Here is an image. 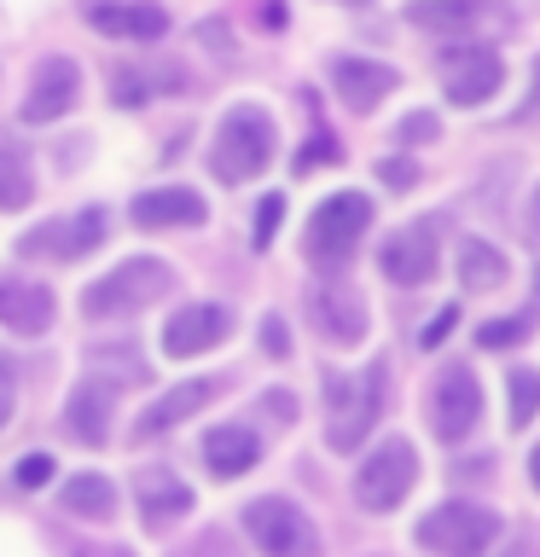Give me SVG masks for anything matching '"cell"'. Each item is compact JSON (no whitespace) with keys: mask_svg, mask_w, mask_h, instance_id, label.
Segmentation results:
<instances>
[{"mask_svg":"<svg viewBox=\"0 0 540 557\" xmlns=\"http://www.w3.org/2000/svg\"><path fill=\"white\" fill-rule=\"evenodd\" d=\"M12 412H17V377H12V366L0 360V430L12 424Z\"/></svg>","mask_w":540,"mask_h":557,"instance_id":"obj_36","label":"cell"},{"mask_svg":"<svg viewBox=\"0 0 540 557\" xmlns=\"http://www.w3.org/2000/svg\"><path fill=\"white\" fill-rule=\"evenodd\" d=\"M35 198V169H29V151L24 146H0V209H29Z\"/></svg>","mask_w":540,"mask_h":557,"instance_id":"obj_25","label":"cell"},{"mask_svg":"<svg viewBox=\"0 0 540 557\" xmlns=\"http://www.w3.org/2000/svg\"><path fill=\"white\" fill-rule=\"evenodd\" d=\"M442 82L453 104H488L505 82V64L494 47H447L442 52Z\"/></svg>","mask_w":540,"mask_h":557,"instance_id":"obj_9","label":"cell"},{"mask_svg":"<svg viewBox=\"0 0 540 557\" xmlns=\"http://www.w3.org/2000/svg\"><path fill=\"white\" fill-rule=\"evenodd\" d=\"M523 337H529V320H494V325L477 331L482 348H512V343H523Z\"/></svg>","mask_w":540,"mask_h":557,"instance_id":"obj_30","label":"cell"},{"mask_svg":"<svg viewBox=\"0 0 540 557\" xmlns=\"http://www.w3.org/2000/svg\"><path fill=\"white\" fill-rule=\"evenodd\" d=\"M366 226H372V198H366V191H338V198H326L308 221V261L343 268V261L355 256Z\"/></svg>","mask_w":540,"mask_h":557,"instance_id":"obj_5","label":"cell"},{"mask_svg":"<svg viewBox=\"0 0 540 557\" xmlns=\"http://www.w3.org/2000/svg\"><path fill=\"white\" fill-rule=\"evenodd\" d=\"M459 278L470 290H494L505 278V256L494 250V244H482V238H465L459 244Z\"/></svg>","mask_w":540,"mask_h":557,"instance_id":"obj_27","label":"cell"},{"mask_svg":"<svg viewBox=\"0 0 540 557\" xmlns=\"http://www.w3.org/2000/svg\"><path fill=\"white\" fill-rule=\"evenodd\" d=\"M0 325L17 337H41L52 325V290L35 278H0Z\"/></svg>","mask_w":540,"mask_h":557,"instance_id":"obj_21","label":"cell"},{"mask_svg":"<svg viewBox=\"0 0 540 557\" xmlns=\"http://www.w3.org/2000/svg\"><path fill=\"white\" fill-rule=\"evenodd\" d=\"M418 482V459H413V442H401V435H390L372 459L360 465L355 476V499L366 505V511H395L401 499L413 494Z\"/></svg>","mask_w":540,"mask_h":557,"instance_id":"obj_7","label":"cell"},{"mask_svg":"<svg viewBox=\"0 0 540 557\" xmlns=\"http://www.w3.org/2000/svg\"><path fill=\"white\" fill-rule=\"evenodd\" d=\"M477 418H482V383H477V372L447 366V372L435 377V395H430V430L442 435V442H465V435L477 430Z\"/></svg>","mask_w":540,"mask_h":557,"instance_id":"obj_8","label":"cell"},{"mask_svg":"<svg viewBox=\"0 0 540 557\" xmlns=\"http://www.w3.org/2000/svg\"><path fill=\"white\" fill-rule=\"evenodd\" d=\"M308 308H314V320H320V337L331 348H355L366 337V308H360V296L343 285V278H320V285L308 290Z\"/></svg>","mask_w":540,"mask_h":557,"instance_id":"obj_11","label":"cell"},{"mask_svg":"<svg viewBox=\"0 0 540 557\" xmlns=\"http://www.w3.org/2000/svg\"><path fill=\"white\" fill-rule=\"evenodd\" d=\"M268 412H279V424H291V418H296V395H285V389H268Z\"/></svg>","mask_w":540,"mask_h":557,"instance_id":"obj_38","label":"cell"},{"mask_svg":"<svg viewBox=\"0 0 540 557\" xmlns=\"http://www.w3.org/2000/svg\"><path fill=\"white\" fill-rule=\"evenodd\" d=\"M535 412H540V372L535 366H512V372H505V424L529 430Z\"/></svg>","mask_w":540,"mask_h":557,"instance_id":"obj_26","label":"cell"},{"mask_svg":"<svg viewBox=\"0 0 540 557\" xmlns=\"http://www.w3.org/2000/svg\"><path fill=\"white\" fill-rule=\"evenodd\" d=\"M52 470H59L52 453H24V459H17V487H47Z\"/></svg>","mask_w":540,"mask_h":557,"instance_id":"obj_28","label":"cell"},{"mask_svg":"<svg viewBox=\"0 0 540 557\" xmlns=\"http://www.w3.org/2000/svg\"><path fill=\"white\" fill-rule=\"evenodd\" d=\"M87 24L99 35H122V41H157L169 29V12L151 0H87Z\"/></svg>","mask_w":540,"mask_h":557,"instance_id":"obj_16","label":"cell"},{"mask_svg":"<svg viewBox=\"0 0 540 557\" xmlns=\"http://www.w3.org/2000/svg\"><path fill=\"white\" fill-rule=\"evenodd\" d=\"M378 181H390L395 191H407V186L418 181V169L407 163V157H383V163H378Z\"/></svg>","mask_w":540,"mask_h":557,"instance_id":"obj_33","label":"cell"},{"mask_svg":"<svg viewBox=\"0 0 540 557\" xmlns=\"http://www.w3.org/2000/svg\"><path fill=\"white\" fill-rule=\"evenodd\" d=\"M76 99H82V70L70 59H47L29 82L24 122H35V128H41V122H59L64 111H76Z\"/></svg>","mask_w":540,"mask_h":557,"instance_id":"obj_14","label":"cell"},{"mask_svg":"<svg viewBox=\"0 0 540 557\" xmlns=\"http://www.w3.org/2000/svg\"><path fill=\"white\" fill-rule=\"evenodd\" d=\"M529 233L540 238V186H535V203H529Z\"/></svg>","mask_w":540,"mask_h":557,"instance_id":"obj_40","label":"cell"},{"mask_svg":"<svg viewBox=\"0 0 540 557\" xmlns=\"http://www.w3.org/2000/svg\"><path fill=\"white\" fill-rule=\"evenodd\" d=\"M134 505H139V522L151 534H163L174 517L192 511V487L169 465H146V470H134Z\"/></svg>","mask_w":540,"mask_h":557,"instance_id":"obj_13","label":"cell"},{"mask_svg":"<svg viewBox=\"0 0 540 557\" xmlns=\"http://www.w3.org/2000/svg\"><path fill=\"white\" fill-rule=\"evenodd\" d=\"M535 302H540V268H535Z\"/></svg>","mask_w":540,"mask_h":557,"instance_id":"obj_43","label":"cell"},{"mask_svg":"<svg viewBox=\"0 0 540 557\" xmlns=\"http://www.w3.org/2000/svg\"><path fill=\"white\" fill-rule=\"evenodd\" d=\"M169 285H174L169 261L134 256V261H122V268H111L105 278H94V285L82 290V313L87 320H128V313L151 308Z\"/></svg>","mask_w":540,"mask_h":557,"instance_id":"obj_2","label":"cell"},{"mask_svg":"<svg viewBox=\"0 0 540 557\" xmlns=\"http://www.w3.org/2000/svg\"><path fill=\"white\" fill-rule=\"evenodd\" d=\"M482 12H488L482 0H413V7H407V24L435 29V35H453V29H470Z\"/></svg>","mask_w":540,"mask_h":557,"instance_id":"obj_24","label":"cell"},{"mask_svg":"<svg viewBox=\"0 0 540 557\" xmlns=\"http://www.w3.org/2000/svg\"><path fill=\"white\" fill-rule=\"evenodd\" d=\"M105 244V209H82V215H70V221H47V226H35V233L17 244L24 256H82V250H99Z\"/></svg>","mask_w":540,"mask_h":557,"instance_id":"obj_15","label":"cell"},{"mask_svg":"<svg viewBox=\"0 0 540 557\" xmlns=\"http://www.w3.org/2000/svg\"><path fill=\"white\" fill-rule=\"evenodd\" d=\"M273 151H279L273 146V116L261 111V104H233V111L221 116V139H216L209 169H216V181L244 186L273 163Z\"/></svg>","mask_w":540,"mask_h":557,"instance_id":"obj_3","label":"cell"},{"mask_svg":"<svg viewBox=\"0 0 540 557\" xmlns=\"http://www.w3.org/2000/svg\"><path fill=\"white\" fill-rule=\"evenodd\" d=\"M128 215H134V226H146V233H157V226H204L209 203L192 186H151L128 203Z\"/></svg>","mask_w":540,"mask_h":557,"instance_id":"obj_18","label":"cell"},{"mask_svg":"<svg viewBox=\"0 0 540 557\" xmlns=\"http://www.w3.org/2000/svg\"><path fill=\"white\" fill-rule=\"evenodd\" d=\"M221 395V383L216 377H192V383H174V389L163 395V400H151L146 412H139V424H134V435L139 442H157L163 430H174L181 418H198L209 400Z\"/></svg>","mask_w":540,"mask_h":557,"instance_id":"obj_19","label":"cell"},{"mask_svg":"<svg viewBox=\"0 0 540 557\" xmlns=\"http://www.w3.org/2000/svg\"><path fill=\"white\" fill-rule=\"evenodd\" d=\"M529 482H535V487H540V447H535V453H529Z\"/></svg>","mask_w":540,"mask_h":557,"instance_id":"obj_41","label":"cell"},{"mask_svg":"<svg viewBox=\"0 0 540 557\" xmlns=\"http://www.w3.org/2000/svg\"><path fill=\"white\" fill-rule=\"evenodd\" d=\"M59 505L70 517L105 522V517H116V487H111V476H99V470H82V476H70L59 487Z\"/></svg>","mask_w":540,"mask_h":557,"instance_id":"obj_23","label":"cell"},{"mask_svg":"<svg viewBox=\"0 0 540 557\" xmlns=\"http://www.w3.org/2000/svg\"><path fill=\"white\" fill-rule=\"evenodd\" d=\"M383 389H390V366L372 360L360 372H326V442L331 453H355L372 435L383 412Z\"/></svg>","mask_w":540,"mask_h":557,"instance_id":"obj_1","label":"cell"},{"mask_svg":"<svg viewBox=\"0 0 540 557\" xmlns=\"http://www.w3.org/2000/svg\"><path fill=\"white\" fill-rule=\"evenodd\" d=\"M494 540H500V517L482 511V505H465V499H447L418 517V546L435 557H482Z\"/></svg>","mask_w":540,"mask_h":557,"instance_id":"obj_4","label":"cell"},{"mask_svg":"<svg viewBox=\"0 0 540 557\" xmlns=\"http://www.w3.org/2000/svg\"><path fill=\"white\" fill-rule=\"evenodd\" d=\"M453 325H459V308H442V313H435V320H430L425 331H418V343H425V348L447 343V331H453Z\"/></svg>","mask_w":540,"mask_h":557,"instance_id":"obj_35","label":"cell"},{"mask_svg":"<svg viewBox=\"0 0 540 557\" xmlns=\"http://www.w3.org/2000/svg\"><path fill=\"white\" fill-rule=\"evenodd\" d=\"M505 557H540L535 546H517V552H505Z\"/></svg>","mask_w":540,"mask_h":557,"instance_id":"obj_42","label":"cell"},{"mask_svg":"<svg viewBox=\"0 0 540 557\" xmlns=\"http://www.w3.org/2000/svg\"><path fill=\"white\" fill-rule=\"evenodd\" d=\"M435 134V116L430 111H413L407 122H401V139H413V146H418V139H430Z\"/></svg>","mask_w":540,"mask_h":557,"instance_id":"obj_37","label":"cell"},{"mask_svg":"<svg viewBox=\"0 0 540 557\" xmlns=\"http://www.w3.org/2000/svg\"><path fill=\"white\" fill-rule=\"evenodd\" d=\"M226 337H233V313H226L221 302H192V308H181L163 325V355L169 360H192V355L221 348Z\"/></svg>","mask_w":540,"mask_h":557,"instance_id":"obj_10","label":"cell"},{"mask_svg":"<svg viewBox=\"0 0 540 557\" xmlns=\"http://www.w3.org/2000/svg\"><path fill=\"white\" fill-rule=\"evenodd\" d=\"M395 70L390 64H372V59H338L331 64V87H338V99L348 104V111H378L383 99L395 94Z\"/></svg>","mask_w":540,"mask_h":557,"instance_id":"obj_20","label":"cell"},{"mask_svg":"<svg viewBox=\"0 0 540 557\" xmlns=\"http://www.w3.org/2000/svg\"><path fill=\"white\" fill-rule=\"evenodd\" d=\"M261 348H268V355H279V360L291 355V331H285V320H279V313H268V320H261Z\"/></svg>","mask_w":540,"mask_h":557,"instance_id":"obj_32","label":"cell"},{"mask_svg":"<svg viewBox=\"0 0 540 557\" xmlns=\"http://www.w3.org/2000/svg\"><path fill=\"white\" fill-rule=\"evenodd\" d=\"M111 407H116V383H111V377H82L76 395H70V407H64L70 442L99 447L105 435H111Z\"/></svg>","mask_w":540,"mask_h":557,"instance_id":"obj_17","label":"cell"},{"mask_svg":"<svg viewBox=\"0 0 540 557\" xmlns=\"http://www.w3.org/2000/svg\"><path fill=\"white\" fill-rule=\"evenodd\" d=\"M348 7H355V0H348Z\"/></svg>","mask_w":540,"mask_h":557,"instance_id":"obj_44","label":"cell"},{"mask_svg":"<svg viewBox=\"0 0 540 557\" xmlns=\"http://www.w3.org/2000/svg\"><path fill=\"white\" fill-rule=\"evenodd\" d=\"M320 163H343V146L331 134H314V146L296 151V174H308V169H320Z\"/></svg>","mask_w":540,"mask_h":557,"instance_id":"obj_29","label":"cell"},{"mask_svg":"<svg viewBox=\"0 0 540 557\" xmlns=\"http://www.w3.org/2000/svg\"><path fill=\"white\" fill-rule=\"evenodd\" d=\"M256 24H261V29H285V24H291V12L268 0V7H256Z\"/></svg>","mask_w":540,"mask_h":557,"instance_id":"obj_39","label":"cell"},{"mask_svg":"<svg viewBox=\"0 0 540 557\" xmlns=\"http://www.w3.org/2000/svg\"><path fill=\"white\" fill-rule=\"evenodd\" d=\"M378 268L390 285H430L435 278V233L430 226H401L378 244Z\"/></svg>","mask_w":540,"mask_h":557,"instance_id":"obj_12","label":"cell"},{"mask_svg":"<svg viewBox=\"0 0 540 557\" xmlns=\"http://www.w3.org/2000/svg\"><path fill=\"white\" fill-rule=\"evenodd\" d=\"M261 459V435L256 430H244V424H216L204 435V465H209V476H221V482H233L244 476Z\"/></svg>","mask_w":540,"mask_h":557,"instance_id":"obj_22","label":"cell"},{"mask_svg":"<svg viewBox=\"0 0 540 557\" xmlns=\"http://www.w3.org/2000/svg\"><path fill=\"white\" fill-rule=\"evenodd\" d=\"M116 104H146L151 94H146V76H134V70H116Z\"/></svg>","mask_w":540,"mask_h":557,"instance_id":"obj_34","label":"cell"},{"mask_svg":"<svg viewBox=\"0 0 540 557\" xmlns=\"http://www.w3.org/2000/svg\"><path fill=\"white\" fill-rule=\"evenodd\" d=\"M279 221H285V198H261V209H256V250H268V244H273Z\"/></svg>","mask_w":540,"mask_h":557,"instance_id":"obj_31","label":"cell"},{"mask_svg":"<svg viewBox=\"0 0 540 557\" xmlns=\"http://www.w3.org/2000/svg\"><path fill=\"white\" fill-rule=\"evenodd\" d=\"M244 534L268 557H320V529L291 499H250L244 505Z\"/></svg>","mask_w":540,"mask_h":557,"instance_id":"obj_6","label":"cell"}]
</instances>
